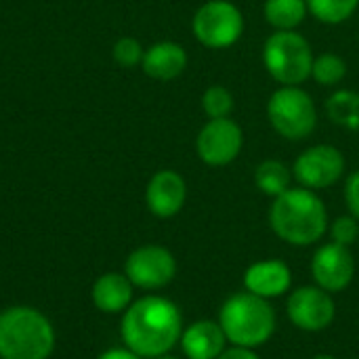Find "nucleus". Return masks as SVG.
<instances>
[{
    "label": "nucleus",
    "instance_id": "4",
    "mask_svg": "<svg viewBox=\"0 0 359 359\" xmlns=\"http://www.w3.org/2000/svg\"><path fill=\"white\" fill-rule=\"evenodd\" d=\"M219 324L227 337V343L257 349L276 334L278 318L267 299L246 290L231 294L223 303L219 311Z\"/></svg>",
    "mask_w": 359,
    "mask_h": 359
},
{
    "label": "nucleus",
    "instance_id": "11",
    "mask_svg": "<svg viewBox=\"0 0 359 359\" xmlns=\"http://www.w3.org/2000/svg\"><path fill=\"white\" fill-rule=\"evenodd\" d=\"M286 311L290 322L303 332H322L326 330L337 316V305L320 286H303L297 288L286 303Z\"/></svg>",
    "mask_w": 359,
    "mask_h": 359
},
{
    "label": "nucleus",
    "instance_id": "19",
    "mask_svg": "<svg viewBox=\"0 0 359 359\" xmlns=\"http://www.w3.org/2000/svg\"><path fill=\"white\" fill-rule=\"evenodd\" d=\"M292 170L282 160H263L255 168V185L269 198H278L292 187Z\"/></svg>",
    "mask_w": 359,
    "mask_h": 359
},
{
    "label": "nucleus",
    "instance_id": "13",
    "mask_svg": "<svg viewBox=\"0 0 359 359\" xmlns=\"http://www.w3.org/2000/svg\"><path fill=\"white\" fill-rule=\"evenodd\" d=\"M187 200V183L177 170H158L145 189V202L154 217L170 219L181 212Z\"/></svg>",
    "mask_w": 359,
    "mask_h": 359
},
{
    "label": "nucleus",
    "instance_id": "10",
    "mask_svg": "<svg viewBox=\"0 0 359 359\" xmlns=\"http://www.w3.org/2000/svg\"><path fill=\"white\" fill-rule=\"evenodd\" d=\"M244 147V133L238 122L231 118L208 120L196 139V151L200 160L208 166H227L231 164Z\"/></svg>",
    "mask_w": 359,
    "mask_h": 359
},
{
    "label": "nucleus",
    "instance_id": "1",
    "mask_svg": "<svg viewBox=\"0 0 359 359\" xmlns=\"http://www.w3.org/2000/svg\"><path fill=\"white\" fill-rule=\"evenodd\" d=\"M120 334L126 349L139 358H162L181 341L183 316L170 299L149 294L133 301L124 311Z\"/></svg>",
    "mask_w": 359,
    "mask_h": 359
},
{
    "label": "nucleus",
    "instance_id": "28",
    "mask_svg": "<svg viewBox=\"0 0 359 359\" xmlns=\"http://www.w3.org/2000/svg\"><path fill=\"white\" fill-rule=\"evenodd\" d=\"M97 359H143V358H139L137 353H133V351H130V349H126V347H124V349H120V347H118V349H107L105 353H101Z\"/></svg>",
    "mask_w": 359,
    "mask_h": 359
},
{
    "label": "nucleus",
    "instance_id": "26",
    "mask_svg": "<svg viewBox=\"0 0 359 359\" xmlns=\"http://www.w3.org/2000/svg\"><path fill=\"white\" fill-rule=\"evenodd\" d=\"M345 202H347L349 215L359 221V170L351 172L345 181Z\"/></svg>",
    "mask_w": 359,
    "mask_h": 359
},
{
    "label": "nucleus",
    "instance_id": "29",
    "mask_svg": "<svg viewBox=\"0 0 359 359\" xmlns=\"http://www.w3.org/2000/svg\"><path fill=\"white\" fill-rule=\"evenodd\" d=\"M313 359H337L334 355H328V353H320V355H316Z\"/></svg>",
    "mask_w": 359,
    "mask_h": 359
},
{
    "label": "nucleus",
    "instance_id": "3",
    "mask_svg": "<svg viewBox=\"0 0 359 359\" xmlns=\"http://www.w3.org/2000/svg\"><path fill=\"white\" fill-rule=\"evenodd\" d=\"M55 328L34 307H8L0 313V359H48Z\"/></svg>",
    "mask_w": 359,
    "mask_h": 359
},
{
    "label": "nucleus",
    "instance_id": "6",
    "mask_svg": "<svg viewBox=\"0 0 359 359\" xmlns=\"http://www.w3.org/2000/svg\"><path fill=\"white\" fill-rule=\"evenodd\" d=\"M267 118L278 135L288 141L307 139L318 124V109L301 86H280L267 101Z\"/></svg>",
    "mask_w": 359,
    "mask_h": 359
},
{
    "label": "nucleus",
    "instance_id": "5",
    "mask_svg": "<svg viewBox=\"0 0 359 359\" xmlns=\"http://www.w3.org/2000/svg\"><path fill=\"white\" fill-rule=\"evenodd\" d=\"M313 59L309 40L294 29L273 32L263 46L265 69L282 86H299L311 78Z\"/></svg>",
    "mask_w": 359,
    "mask_h": 359
},
{
    "label": "nucleus",
    "instance_id": "12",
    "mask_svg": "<svg viewBox=\"0 0 359 359\" xmlns=\"http://www.w3.org/2000/svg\"><path fill=\"white\" fill-rule=\"evenodd\" d=\"M311 276L326 292L345 290L355 276V259L347 246L337 242L322 244L311 259Z\"/></svg>",
    "mask_w": 359,
    "mask_h": 359
},
{
    "label": "nucleus",
    "instance_id": "22",
    "mask_svg": "<svg viewBox=\"0 0 359 359\" xmlns=\"http://www.w3.org/2000/svg\"><path fill=\"white\" fill-rule=\"evenodd\" d=\"M347 76V63L343 57L334 53H324L313 59L311 67V78L322 84V86H337L345 80Z\"/></svg>",
    "mask_w": 359,
    "mask_h": 359
},
{
    "label": "nucleus",
    "instance_id": "2",
    "mask_svg": "<svg viewBox=\"0 0 359 359\" xmlns=\"http://www.w3.org/2000/svg\"><path fill=\"white\" fill-rule=\"evenodd\" d=\"M269 225L280 240L292 246H309L320 242L326 233L328 210L313 189L290 187L282 196L273 198Z\"/></svg>",
    "mask_w": 359,
    "mask_h": 359
},
{
    "label": "nucleus",
    "instance_id": "8",
    "mask_svg": "<svg viewBox=\"0 0 359 359\" xmlns=\"http://www.w3.org/2000/svg\"><path fill=\"white\" fill-rule=\"evenodd\" d=\"M124 273L133 286L143 290H158L175 280L177 261L168 248L158 244H145L128 255L124 263Z\"/></svg>",
    "mask_w": 359,
    "mask_h": 359
},
{
    "label": "nucleus",
    "instance_id": "17",
    "mask_svg": "<svg viewBox=\"0 0 359 359\" xmlns=\"http://www.w3.org/2000/svg\"><path fill=\"white\" fill-rule=\"evenodd\" d=\"M133 288L135 286L130 284L126 273L109 271L97 278L90 290V299L93 305L103 313H124L133 303Z\"/></svg>",
    "mask_w": 359,
    "mask_h": 359
},
{
    "label": "nucleus",
    "instance_id": "16",
    "mask_svg": "<svg viewBox=\"0 0 359 359\" xmlns=\"http://www.w3.org/2000/svg\"><path fill=\"white\" fill-rule=\"evenodd\" d=\"M141 67L154 80H162V82L175 80L187 67V50L179 42H170V40L156 42L149 48H145Z\"/></svg>",
    "mask_w": 359,
    "mask_h": 359
},
{
    "label": "nucleus",
    "instance_id": "30",
    "mask_svg": "<svg viewBox=\"0 0 359 359\" xmlns=\"http://www.w3.org/2000/svg\"><path fill=\"white\" fill-rule=\"evenodd\" d=\"M156 359H179V358H170V355H162V358H156Z\"/></svg>",
    "mask_w": 359,
    "mask_h": 359
},
{
    "label": "nucleus",
    "instance_id": "15",
    "mask_svg": "<svg viewBox=\"0 0 359 359\" xmlns=\"http://www.w3.org/2000/svg\"><path fill=\"white\" fill-rule=\"evenodd\" d=\"M181 347L187 359H217L227 347V337L219 322L200 320L183 328Z\"/></svg>",
    "mask_w": 359,
    "mask_h": 359
},
{
    "label": "nucleus",
    "instance_id": "9",
    "mask_svg": "<svg viewBox=\"0 0 359 359\" xmlns=\"http://www.w3.org/2000/svg\"><path fill=\"white\" fill-rule=\"evenodd\" d=\"M345 172V156L339 147L320 143L309 149H305L292 166L294 179L301 183V187L307 189H326L332 187L343 179Z\"/></svg>",
    "mask_w": 359,
    "mask_h": 359
},
{
    "label": "nucleus",
    "instance_id": "7",
    "mask_svg": "<svg viewBox=\"0 0 359 359\" xmlns=\"http://www.w3.org/2000/svg\"><path fill=\"white\" fill-rule=\"evenodd\" d=\"M191 32L206 48H229L244 34V15L231 0H208L196 11Z\"/></svg>",
    "mask_w": 359,
    "mask_h": 359
},
{
    "label": "nucleus",
    "instance_id": "18",
    "mask_svg": "<svg viewBox=\"0 0 359 359\" xmlns=\"http://www.w3.org/2000/svg\"><path fill=\"white\" fill-rule=\"evenodd\" d=\"M263 13L276 32H288L305 21L309 6L307 0H265Z\"/></svg>",
    "mask_w": 359,
    "mask_h": 359
},
{
    "label": "nucleus",
    "instance_id": "21",
    "mask_svg": "<svg viewBox=\"0 0 359 359\" xmlns=\"http://www.w3.org/2000/svg\"><path fill=\"white\" fill-rule=\"evenodd\" d=\"M309 13L328 25L347 21L359 6V0H307Z\"/></svg>",
    "mask_w": 359,
    "mask_h": 359
},
{
    "label": "nucleus",
    "instance_id": "27",
    "mask_svg": "<svg viewBox=\"0 0 359 359\" xmlns=\"http://www.w3.org/2000/svg\"><path fill=\"white\" fill-rule=\"evenodd\" d=\"M217 359H261L257 353H255V349H246V347H229V349H225L221 355Z\"/></svg>",
    "mask_w": 359,
    "mask_h": 359
},
{
    "label": "nucleus",
    "instance_id": "20",
    "mask_svg": "<svg viewBox=\"0 0 359 359\" xmlns=\"http://www.w3.org/2000/svg\"><path fill=\"white\" fill-rule=\"evenodd\" d=\"M326 111L334 124L347 126V128H358L359 126V95L351 90H339L334 93L328 103Z\"/></svg>",
    "mask_w": 359,
    "mask_h": 359
},
{
    "label": "nucleus",
    "instance_id": "14",
    "mask_svg": "<svg viewBox=\"0 0 359 359\" xmlns=\"http://www.w3.org/2000/svg\"><path fill=\"white\" fill-rule=\"evenodd\" d=\"M244 286L248 292L261 299H276L290 290L292 286V271L280 259H267L252 263L244 273Z\"/></svg>",
    "mask_w": 359,
    "mask_h": 359
},
{
    "label": "nucleus",
    "instance_id": "24",
    "mask_svg": "<svg viewBox=\"0 0 359 359\" xmlns=\"http://www.w3.org/2000/svg\"><path fill=\"white\" fill-rule=\"evenodd\" d=\"M114 61L122 67H135L141 65L145 48L141 46V42L133 36H122L116 44H114Z\"/></svg>",
    "mask_w": 359,
    "mask_h": 359
},
{
    "label": "nucleus",
    "instance_id": "23",
    "mask_svg": "<svg viewBox=\"0 0 359 359\" xmlns=\"http://www.w3.org/2000/svg\"><path fill=\"white\" fill-rule=\"evenodd\" d=\"M202 109L208 116V120L229 118L233 111V95L225 86L212 84L202 93Z\"/></svg>",
    "mask_w": 359,
    "mask_h": 359
},
{
    "label": "nucleus",
    "instance_id": "25",
    "mask_svg": "<svg viewBox=\"0 0 359 359\" xmlns=\"http://www.w3.org/2000/svg\"><path fill=\"white\" fill-rule=\"evenodd\" d=\"M330 236H332V242L349 248L351 244H355V240L359 238V221L351 215L339 217L330 227Z\"/></svg>",
    "mask_w": 359,
    "mask_h": 359
}]
</instances>
